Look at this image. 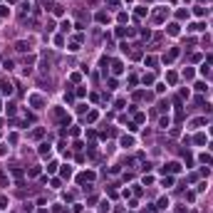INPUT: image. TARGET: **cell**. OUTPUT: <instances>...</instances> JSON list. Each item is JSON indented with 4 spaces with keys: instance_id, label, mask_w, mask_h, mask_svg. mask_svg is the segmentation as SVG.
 Listing matches in <instances>:
<instances>
[{
    "instance_id": "cell-10",
    "label": "cell",
    "mask_w": 213,
    "mask_h": 213,
    "mask_svg": "<svg viewBox=\"0 0 213 213\" xmlns=\"http://www.w3.org/2000/svg\"><path fill=\"white\" fill-rule=\"evenodd\" d=\"M40 154H42V156H47V154H50V144H42V146H40Z\"/></svg>"
},
{
    "instance_id": "cell-4",
    "label": "cell",
    "mask_w": 213,
    "mask_h": 213,
    "mask_svg": "<svg viewBox=\"0 0 213 213\" xmlns=\"http://www.w3.org/2000/svg\"><path fill=\"white\" fill-rule=\"evenodd\" d=\"M92 178H94V174H82V176H79V183H87V181H92Z\"/></svg>"
},
{
    "instance_id": "cell-18",
    "label": "cell",
    "mask_w": 213,
    "mask_h": 213,
    "mask_svg": "<svg viewBox=\"0 0 213 213\" xmlns=\"http://www.w3.org/2000/svg\"><path fill=\"white\" fill-rule=\"evenodd\" d=\"M5 203H7V201H5V196H0V208H7Z\"/></svg>"
},
{
    "instance_id": "cell-1",
    "label": "cell",
    "mask_w": 213,
    "mask_h": 213,
    "mask_svg": "<svg viewBox=\"0 0 213 213\" xmlns=\"http://www.w3.org/2000/svg\"><path fill=\"white\" fill-rule=\"evenodd\" d=\"M164 171H169V174H178V171H181V164H178V161H171V164L164 166Z\"/></svg>"
},
{
    "instance_id": "cell-16",
    "label": "cell",
    "mask_w": 213,
    "mask_h": 213,
    "mask_svg": "<svg viewBox=\"0 0 213 213\" xmlns=\"http://www.w3.org/2000/svg\"><path fill=\"white\" fill-rule=\"evenodd\" d=\"M191 124H193V127H203V124H206V119H193Z\"/></svg>"
},
{
    "instance_id": "cell-11",
    "label": "cell",
    "mask_w": 213,
    "mask_h": 213,
    "mask_svg": "<svg viewBox=\"0 0 213 213\" xmlns=\"http://www.w3.org/2000/svg\"><path fill=\"white\" fill-rule=\"evenodd\" d=\"M169 35H178V25H169Z\"/></svg>"
},
{
    "instance_id": "cell-6",
    "label": "cell",
    "mask_w": 213,
    "mask_h": 213,
    "mask_svg": "<svg viewBox=\"0 0 213 213\" xmlns=\"http://www.w3.org/2000/svg\"><path fill=\"white\" fill-rule=\"evenodd\" d=\"M112 69H114V72H116V74H119V72H122V69H124V67H122V62L116 60V62H114V65H112Z\"/></svg>"
},
{
    "instance_id": "cell-17",
    "label": "cell",
    "mask_w": 213,
    "mask_h": 213,
    "mask_svg": "<svg viewBox=\"0 0 213 213\" xmlns=\"http://www.w3.org/2000/svg\"><path fill=\"white\" fill-rule=\"evenodd\" d=\"M15 47H18L20 52H25V50H27V42H18V45H15Z\"/></svg>"
},
{
    "instance_id": "cell-3",
    "label": "cell",
    "mask_w": 213,
    "mask_h": 213,
    "mask_svg": "<svg viewBox=\"0 0 213 213\" xmlns=\"http://www.w3.org/2000/svg\"><path fill=\"white\" fill-rule=\"evenodd\" d=\"M30 102H32V107H35V109H42V97H30Z\"/></svg>"
},
{
    "instance_id": "cell-13",
    "label": "cell",
    "mask_w": 213,
    "mask_h": 213,
    "mask_svg": "<svg viewBox=\"0 0 213 213\" xmlns=\"http://www.w3.org/2000/svg\"><path fill=\"white\" fill-rule=\"evenodd\" d=\"M146 15V7H136V18H144Z\"/></svg>"
},
{
    "instance_id": "cell-9",
    "label": "cell",
    "mask_w": 213,
    "mask_h": 213,
    "mask_svg": "<svg viewBox=\"0 0 213 213\" xmlns=\"http://www.w3.org/2000/svg\"><path fill=\"white\" fill-rule=\"evenodd\" d=\"M131 144H134V139H131V136H124V139H122V146H131Z\"/></svg>"
},
{
    "instance_id": "cell-7",
    "label": "cell",
    "mask_w": 213,
    "mask_h": 213,
    "mask_svg": "<svg viewBox=\"0 0 213 213\" xmlns=\"http://www.w3.org/2000/svg\"><path fill=\"white\" fill-rule=\"evenodd\" d=\"M176 55H178V50H171V52H169V55L164 57V60H166V62H171V60H174V57H176Z\"/></svg>"
},
{
    "instance_id": "cell-14",
    "label": "cell",
    "mask_w": 213,
    "mask_h": 213,
    "mask_svg": "<svg viewBox=\"0 0 213 213\" xmlns=\"http://www.w3.org/2000/svg\"><path fill=\"white\" fill-rule=\"evenodd\" d=\"M154 82V74H144V84H151Z\"/></svg>"
},
{
    "instance_id": "cell-12",
    "label": "cell",
    "mask_w": 213,
    "mask_h": 213,
    "mask_svg": "<svg viewBox=\"0 0 213 213\" xmlns=\"http://www.w3.org/2000/svg\"><path fill=\"white\" fill-rule=\"evenodd\" d=\"M203 27H206V25H201V22H193V25L189 27V30H203Z\"/></svg>"
},
{
    "instance_id": "cell-8",
    "label": "cell",
    "mask_w": 213,
    "mask_h": 213,
    "mask_svg": "<svg viewBox=\"0 0 213 213\" xmlns=\"http://www.w3.org/2000/svg\"><path fill=\"white\" fill-rule=\"evenodd\" d=\"M193 141H196V144H206V136H203V134H196Z\"/></svg>"
},
{
    "instance_id": "cell-5",
    "label": "cell",
    "mask_w": 213,
    "mask_h": 213,
    "mask_svg": "<svg viewBox=\"0 0 213 213\" xmlns=\"http://www.w3.org/2000/svg\"><path fill=\"white\" fill-rule=\"evenodd\" d=\"M97 20H99V22H107V20H109V15H107V12H97Z\"/></svg>"
},
{
    "instance_id": "cell-15",
    "label": "cell",
    "mask_w": 213,
    "mask_h": 213,
    "mask_svg": "<svg viewBox=\"0 0 213 213\" xmlns=\"http://www.w3.org/2000/svg\"><path fill=\"white\" fill-rule=\"evenodd\" d=\"M69 174H72V169H69V166H65V169H62V176L69 178Z\"/></svg>"
},
{
    "instance_id": "cell-2",
    "label": "cell",
    "mask_w": 213,
    "mask_h": 213,
    "mask_svg": "<svg viewBox=\"0 0 213 213\" xmlns=\"http://www.w3.org/2000/svg\"><path fill=\"white\" fill-rule=\"evenodd\" d=\"M0 92H3V94H12V84L7 82V79H3V82H0Z\"/></svg>"
}]
</instances>
